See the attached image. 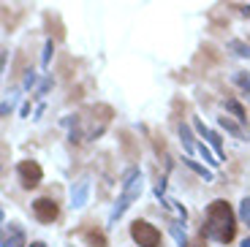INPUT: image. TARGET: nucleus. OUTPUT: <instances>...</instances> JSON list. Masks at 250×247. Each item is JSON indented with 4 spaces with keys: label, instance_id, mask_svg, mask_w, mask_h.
Returning a JSON list of instances; mask_svg holds the SVG:
<instances>
[{
    "label": "nucleus",
    "instance_id": "obj_1",
    "mask_svg": "<svg viewBox=\"0 0 250 247\" xmlns=\"http://www.w3.org/2000/svg\"><path fill=\"white\" fill-rule=\"evenodd\" d=\"M234 231H237V226H234V212L231 206L226 204V201H212V204L207 206V223L204 228H201V234L212 236L215 242H229L234 239Z\"/></svg>",
    "mask_w": 250,
    "mask_h": 247
},
{
    "label": "nucleus",
    "instance_id": "obj_2",
    "mask_svg": "<svg viewBox=\"0 0 250 247\" xmlns=\"http://www.w3.org/2000/svg\"><path fill=\"white\" fill-rule=\"evenodd\" d=\"M142 187H144V177L136 171V168H131L128 171V177H125V185H123V193H120L117 204H114V212H112V220L117 223L120 217L125 215V209L136 201L139 196H142Z\"/></svg>",
    "mask_w": 250,
    "mask_h": 247
},
{
    "label": "nucleus",
    "instance_id": "obj_3",
    "mask_svg": "<svg viewBox=\"0 0 250 247\" xmlns=\"http://www.w3.org/2000/svg\"><path fill=\"white\" fill-rule=\"evenodd\" d=\"M131 234H133V242H136L139 247H161V234H158V228L150 226L147 220H133Z\"/></svg>",
    "mask_w": 250,
    "mask_h": 247
},
{
    "label": "nucleus",
    "instance_id": "obj_4",
    "mask_svg": "<svg viewBox=\"0 0 250 247\" xmlns=\"http://www.w3.org/2000/svg\"><path fill=\"white\" fill-rule=\"evenodd\" d=\"M17 171H19V182L30 190V187H36L38 182H41V166H38L36 161H22L17 166Z\"/></svg>",
    "mask_w": 250,
    "mask_h": 247
},
{
    "label": "nucleus",
    "instance_id": "obj_5",
    "mask_svg": "<svg viewBox=\"0 0 250 247\" xmlns=\"http://www.w3.org/2000/svg\"><path fill=\"white\" fill-rule=\"evenodd\" d=\"M33 212L41 223H55L57 220V204L52 198H36V204H33Z\"/></svg>",
    "mask_w": 250,
    "mask_h": 247
},
{
    "label": "nucleus",
    "instance_id": "obj_6",
    "mask_svg": "<svg viewBox=\"0 0 250 247\" xmlns=\"http://www.w3.org/2000/svg\"><path fill=\"white\" fill-rule=\"evenodd\" d=\"M25 242V231L19 226H6L3 228V247H22Z\"/></svg>",
    "mask_w": 250,
    "mask_h": 247
},
{
    "label": "nucleus",
    "instance_id": "obj_7",
    "mask_svg": "<svg viewBox=\"0 0 250 247\" xmlns=\"http://www.w3.org/2000/svg\"><path fill=\"white\" fill-rule=\"evenodd\" d=\"M193 125H196V130H199L201 136H204V139H209V142H212V144H215V149H218V152H220V139H218V136H215L212 130L207 128V125H204V123H201V120H199V117H196V120H193Z\"/></svg>",
    "mask_w": 250,
    "mask_h": 247
},
{
    "label": "nucleus",
    "instance_id": "obj_8",
    "mask_svg": "<svg viewBox=\"0 0 250 247\" xmlns=\"http://www.w3.org/2000/svg\"><path fill=\"white\" fill-rule=\"evenodd\" d=\"M180 139H182V144H185V149H188V152H196V147H199V144L193 142V136H190V130H188L185 125L180 128Z\"/></svg>",
    "mask_w": 250,
    "mask_h": 247
},
{
    "label": "nucleus",
    "instance_id": "obj_9",
    "mask_svg": "<svg viewBox=\"0 0 250 247\" xmlns=\"http://www.w3.org/2000/svg\"><path fill=\"white\" fill-rule=\"evenodd\" d=\"M84 198H87V179H82L79 185H76V198H74V206H82V204H84Z\"/></svg>",
    "mask_w": 250,
    "mask_h": 247
},
{
    "label": "nucleus",
    "instance_id": "obj_10",
    "mask_svg": "<svg viewBox=\"0 0 250 247\" xmlns=\"http://www.w3.org/2000/svg\"><path fill=\"white\" fill-rule=\"evenodd\" d=\"M234 82L239 84V90H245V93L250 95V74H245V71H239V74L234 76Z\"/></svg>",
    "mask_w": 250,
    "mask_h": 247
},
{
    "label": "nucleus",
    "instance_id": "obj_11",
    "mask_svg": "<svg viewBox=\"0 0 250 247\" xmlns=\"http://www.w3.org/2000/svg\"><path fill=\"white\" fill-rule=\"evenodd\" d=\"M226 109L231 111L234 117H239V120H242V117H245V109H242V106H239V103H237V101H231V98L226 101Z\"/></svg>",
    "mask_w": 250,
    "mask_h": 247
},
{
    "label": "nucleus",
    "instance_id": "obj_12",
    "mask_svg": "<svg viewBox=\"0 0 250 247\" xmlns=\"http://www.w3.org/2000/svg\"><path fill=\"white\" fill-rule=\"evenodd\" d=\"M239 217H242V223L250 228V198H245L242 206H239Z\"/></svg>",
    "mask_w": 250,
    "mask_h": 247
},
{
    "label": "nucleus",
    "instance_id": "obj_13",
    "mask_svg": "<svg viewBox=\"0 0 250 247\" xmlns=\"http://www.w3.org/2000/svg\"><path fill=\"white\" fill-rule=\"evenodd\" d=\"M185 166H188V168H193V171L199 174V177H204V179H209V177H212V174L207 171L204 166H199V163H193V161H185Z\"/></svg>",
    "mask_w": 250,
    "mask_h": 247
},
{
    "label": "nucleus",
    "instance_id": "obj_14",
    "mask_svg": "<svg viewBox=\"0 0 250 247\" xmlns=\"http://www.w3.org/2000/svg\"><path fill=\"white\" fill-rule=\"evenodd\" d=\"M220 125H223V128L226 130H231V133H234V136H242V130H239V125H234V123H229V120H226V117H220Z\"/></svg>",
    "mask_w": 250,
    "mask_h": 247
},
{
    "label": "nucleus",
    "instance_id": "obj_15",
    "mask_svg": "<svg viewBox=\"0 0 250 247\" xmlns=\"http://www.w3.org/2000/svg\"><path fill=\"white\" fill-rule=\"evenodd\" d=\"M87 239H90V245H93V247H104V236H101V231H90Z\"/></svg>",
    "mask_w": 250,
    "mask_h": 247
},
{
    "label": "nucleus",
    "instance_id": "obj_16",
    "mask_svg": "<svg viewBox=\"0 0 250 247\" xmlns=\"http://www.w3.org/2000/svg\"><path fill=\"white\" fill-rule=\"evenodd\" d=\"M231 49L237 52V55H242V57H250V46H242V41H234Z\"/></svg>",
    "mask_w": 250,
    "mask_h": 247
},
{
    "label": "nucleus",
    "instance_id": "obj_17",
    "mask_svg": "<svg viewBox=\"0 0 250 247\" xmlns=\"http://www.w3.org/2000/svg\"><path fill=\"white\" fill-rule=\"evenodd\" d=\"M239 11H242L245 17H250V6H239Z\"/></svg>",
    "mask_w": 250,
    "mask_h": 247
},
{
    "label": "nucleus",
    "instance_id": "obj_18",
    "mask_svg": "<svg viewBox=\"0 0 250 247\" xmlns=\"http://www.w3.org/2000/svg\"><path fill=\"white\" fill-rule=\"evenodd\" d=\"M242 247H250V239H245V242H242Z\"/></svg>",
    "mask_w": 250,
    "mask_h": 247
},
{
    "label": "nucleus",
    "instance_id": "obj_19",
    "mask_svg": "<svg viewBox=\"0 0 250 247\" xmlns=\"http://www.w3.org/2000/svg\"><path fill=\"white\" fill-rule=\"evenodd\" d=\"M30 247H44V245H41V242H36V245H30Z\"/></svg>",
    "mask_w": 250,
    "mask_h": 247
}]
</instances>
